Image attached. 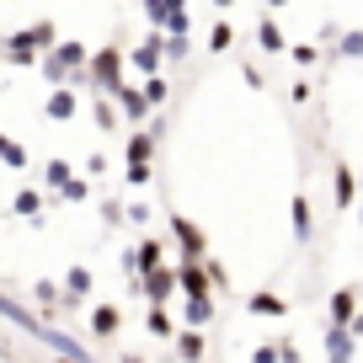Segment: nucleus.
<instances>
[{
  "label": "nucleus",
  "mask_w": 363,
  "mask_h": 363,
  "mask_svg": "<svg viewBox=\"0 0 363 363\" xmlns=\"http://www.w3.org/2000/svg\"><path fill=\"white\" fill-rule=\"evenodd\" d=\"M177 284H182L177 267H166V262H160V267H150V272H145V299H150V305H166Z\"/></svg>",
  "instance_id": "f257e3e1"
},
{
  "label": "nucleus",
  "mask_w": 363,
  "mask_h": 363,
  "mask_svg": "<svg viewBox=\"0 0 363 363\" xmlns=\"http://www.w3.org/2000/svg\"><path fill=\"white\" fill-rule=\"evenodd\" d=\"M171 235L182 240V257H203V246H208V240H203V230H198L187 214H171Z\"/></svg>",
  "instance_id": "f03ea898"
},
{
  "label": "nucleus",
  "mask_w": 363,
  "mask_h": 363,
  "mask_svg": "<svg viewBox=\"0 0 363 363\" xmlns=\"http://www.w3.org/2000/svg\"><path fill=\"white\" fill-rule=\"evenodd\" d=\"M358 299H363V294H352V289H337V294L326 299L331 326H352V320H358Z\"/></svg>",
  "instance_id": "7ed1b4c3"
},
{
  "label": "nucleus",
  "mask_w": 363,
  "mask_h": 363,
  "mask_svg": "<svg viewBox=\"0 0 363 363\" xmlns=\"http://www.w3.org/2000/svg\"><path fill=\"white\" fill-rule=\"evenodd\" d=\"M128 177H134V182L150 177V134H134V139H128Z\"/></svg>",
  "instance_id": "20e7f679"
},
{
  "label": "nucleus",
  "mask_w": 363,
  "mask_h": 363,
  "mask_svg": "<svg viewBox=\"0 0 363 363\" xmlns=\"http://www.w3.org/2000/svg\"><path fill=\"white\" fill-rule=\"evenodd\" d=\"M177 352H182L187 363H203V326H187V331H182V337H177Z\"/></svg>",
  "instance_id": "39448f33"
},
{
  "label": "nucleus",
  "mask_w": 363,
  "mask_h": 363,
  "mask_svg": "<svg viewBox=\"0 0 363 363\" xmlns=\"http://www.w3.org/2000/svg\"><path fill=\"white\" fill-rule=\"evenodd\" d=\"M246 310H251V315H272V320H278V315H289V299H278V294H251Z\"/></svg>",
  "instance_id": "423d86ee"
},
{
  "label": "nucleus",
  "mask_w": 363,
  "mask_h": 363,
  "mask_svg": "<svg viewBox=\"0 0 363 363\" xmlns=\"http://www.w3.org/2000/svg\"><path fill=\"white\" fill-rule=\"evenodd\" d=\"M331 193H337V208H352V198H358V182H352L347 166H337V177H331Z\"/></svg>",
  "instance_id": "0eeeda50"
},
{
  "label": "nucleus",
  "mask_w": 363,
  "mask_h": 363,
  "mask_svg": "<svg viewBox=\"0 0 363 363\" xmlns=\"http://www.w3.org/2000/svg\"><path fill=\"white\" fill-rule=\"evenodd\" d=\"M91 331H96V337H113L118 331V305H96L91 310Z\"/></svg>",
  "instance_id": "6e6552de"
},
{
  "label": "nucleus",
  "mask_w": 363,
  "mask_h": 363,
  "mask_svg": "<svg viewBox=\"0 0 363 363\" xmlns=\"http://www.w3.org/2000/svg\"><path fill=\"white\" fill-rule=\"evenodd\" d=\"M65 294H69L65 305H80V299L91 294V272H86V267H75V272H69V278H65Z\"/></svg>",
  "instance_id": "1a4fd4ad"
},
{
  "label": "nucleus",
  "mask_w": 363,
  "mask_h": 363,
  "mask_svg": "<svg viewBox=\"0 0 363 363\" xmlns=\"http://www.w3.org/2000/svg\"><path fill=\"white\" fill-rule=\"evenodd\" d=\"M257 38H262V48H267V54H278V48H284V33H278V22H272V16H262Z\"/></svg>",
  "instance_id": "9d476101"
},
{
  "label": "nucleus",
  "mask_w": 363,
  "mask_h": 363,
  "mask_svg": "<svg viewBox=\"0 0 363 363\" xmlns=\"http://www.w3.org/2000/svg\"><path fill=\"white\" fill-rule=\"evenodd\" d=\"M294 240H299V246L310 240V203H305V198H294Z\"/></svg>",
  "instance_id": "9b49d317"
},
{
  "label": "nucleus",
  "mask_w": 363,
  "mask_h": 363,
  "mask_svg": "<svg viewBox=\"0 0 363 363\" xmlns=\"http://www.w3.org/2000/svg\"><path fill=\"white\" fill-rule=\"evenodd\" d=\"M208 315H214V299H208V294L203 299H187V326H203Z\"/></svg>",
  "instance_id": "f8f14e48"
},
{
  "label": "nucleus",
  "mask_w": 363,
  "mask_h": 363,
  "mask_svg": "<svg viewBox=\"0 0 363 363\" xmlns=\"http://www.w3.org/2000/svg\"><path fill=\"white\" fill-rule=\"evenodd\" d=\"M150 337H171V315H166V305H150Z\"/></svg>",
  "instance_id": "ddd939ff"
},
{
  "label": "nucleus",
  "mask_w": 363,
  "mask_h": 363,
  "mask_svg": "<svg viewBox=\"0 0 363 363\" xmlns=\"http://www.w3.org/2000/svg\"><path fill=\"white\" fill-rule=\"evenodd\" d=\"M113 69H118V54H113V48H107V54H96V75H102L107 86H113Z\"/></svg>",
  "instance_id": "4468645a"
},
{
  "label": "nucleus",
  "mask_w": 363,
  "mask_h": 363,
  "mask_svg": "<svg viewBox=\"0 0 363 363\" xmlns=\"http://www.w3.org/2000/svg\"><path fill=\"white\" fill-rule=\"evenodd\" d=\"M342 54H347V59H363V33H347V38H342Z\"/></svg>",
  "instance_id": "2eb2a0df"
},
{
  "label": "nucleus",
  "mask_w": 363,
  "mask_h": 363,
  "mask_svg": "<svg viewBox=\"0 0 363 363\" xmlns=\"http://www.w3.org/2000/svg\"><path fill=\"white\" fill-rule=\"evenodd\" d=\"M69 107H75V102H69V91H59L54 102H48V113H54V118H65V113H69Z\"/></svg>",
  "instance_id": "dca6fc26"
},
{
  "label": "nucleus",
  "mask_w": 363,
  "mask_h": 363,
  "mask_svg": "<svg viewBox=\"0 0 363 363\" xmlns=\"http://www.w3.org/2000/svg\"><path fill=\"white\" fill-rule=\"evenodd\" d=\"M208 48H230V27H225V22H219L214 33H208Z\"/></svg>",
  "instance_id": "f3484780"
},
{
  "label": "nucleus",
  "mask_w": 363,
  "mask_h": 363,
  "mask_svg": "<svg viewBox=\"0 0 363 363\" xmlns=\"http://www.w3.org/2000/svg\"><path fill=\"white\" fill-rule=\"evenodd\" d=\"M251 363H284V358H278V347H257V352H251Z\"/></svg>",
  "instance_id": "a211bd4d"
},
{
  "label": "nucleus",
  "mask_w": 363,
  "mask_h": 363,
  "mask_svg": "<svg viewBox=\"0 0 363 363\" xmlns=\"http://www.w3.org/2000/svg\"><path fill=\"white\" fill-rule=\"evenodd\" d=\"M278 358H284V363H299V347H294V342H278Z\"/></svg>",
  "instance_id": "6ab92c4d"
},
{
  "label": "nucleus",
  "mask_w": 363,
  "mask_h": 363,
  "mask_svg": "<svg viewBox=\"0 0 363 363\" xmlns=\"http://www.w3.org/2000/svg\"><path fill=\"white\" fill-rule=\"evenodd\" d=\"M352 337H363V315H358V320H352Z\"/></svg>",
  "instance_id": "aec40b11"
},
{
  "label": "nucleus",
  "mask_w": 363,
  "mask_h": 363,
  "mask_svg": "<svg viewBox=\"0 0 363 363\" xmlns=\"http://www.w3.org/2000/svg\"><path fill=\"white\" fill-rule=\"evenodd\" d=\"M123 363H145V358H134V352H123Z\"/></svg>",
  "instance_id": "412c9836"
},
{
  "label": "nucleus",
  "mask_w": 363,
  "mask_h": 363,
  "mask_svg": "<svg viewBox=\"0 0 363 363\" xmlns=\"http://www.w3.org/2000/svg\"><path fill=\"white\" fill-rule=\"evenodd\" d=\"M59 363H75V358H59Z\"/></svg>",
  "instance_id": "4be33fe9"
}]
</instances>
